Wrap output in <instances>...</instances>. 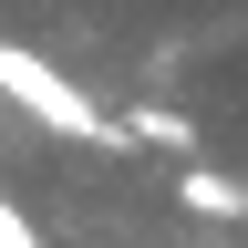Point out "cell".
I'll return each instance as SVG.
<instances>
[{"mask_svg":"<svg viewBox=\"0 0 248 248\" xmlns=\"http://www.w3.org/2000/svg\"><path fill=\"white\" fill-rule=\"evenodd\" d=\"M0 93H11V104L42 124V135H73V145H114L124 124L93 104V93L62 73V62H42V52H21V42H0Z\"/></svg>","mask_w":248,"mask_h":248,"instance_id":"obj_1","label":"cell"},{"mask_svg":"<svg viewBox=\"0 0 248 248\" xmlns=\"http://www.w3.org/2000/svg\"><path fill=\"white\" fill-rule=\"evenodd\" d=\"M176 207L207 217V228H238V217H248V186L228 166H197V155H186V166H176Z\"/></svg>","mask_w":248,"mask_h":248,"instance_id":"obj_2","label":"cell"},{"mask_svg":"<svg viewBox=\"0 0 248 248\" xmlns=\"http://www.w3.org/2000/svg\"><path fill=\"white\" fill-rule=\"evenodd\" d=\"M124 135H145V145H176V155H197V135H186V114H124Z\"/></svg>","mask_w":248,"mask_h":248,"instance_id":"obj_3","label":"cell"}]
</instances>
